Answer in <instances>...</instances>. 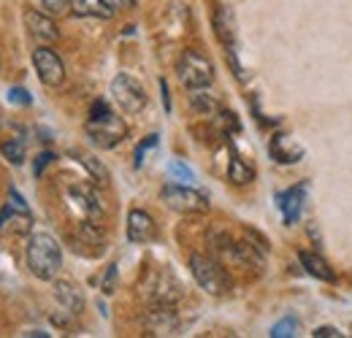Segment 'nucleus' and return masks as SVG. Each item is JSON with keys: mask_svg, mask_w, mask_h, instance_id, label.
<instances>
[{"mask_svg": "<svg viewBox=\"0 0 352 338\" xmlns=\"http://www.w3.org/2000/svg\"><path fill=\"white\" fill-rule=\"evenodd\" d=\"M214 30H217V38L225 46V52H239L236 49V22H233V11L220 5L217 14H214Z\"/></svg>", "mask_w": 352, "mask_h": 338, "instance_id": "14", "label": "nucleus"}, {"mask_svg": "<svg viewBox=\"0 0 352 338\" xmlns=\"http://www.w3.org/2000/svg\"><path fill=\"white\" fill-rule=\"evenodd\" d=\"M82 163H85V168L89 170V176H92V179H95L100 187H106V184H109V170L103 168V166H100L95 157H89V155H82Z\"/></svg>", "mask_w": 352, "mask_h": 338, "instance_id": "21", "label": "nucleus"}, {"mask_svg": "<svg viewBox=\"0 0 352 338\" xmlns=\"http://www.w3.org/2000/svg\"><path fill=\"white\" fill-rule=\"evenodd\" d=\"M30 225H33V216H30L28 209H16V206L8 203V206L0 212V236H3V233L22 236V233L30 230Z\"/></svg>", "mask_w": 352, "mask_h": 338, "instance_id": "12", "label": "nucleus"}, {"mask_svg": "<svg viewBox=\"0 0 352 338\" xmlns=\"http://www.w3.org/2000/svg\"><path fill=\"white\" fill-rule=\"evenodd\" d=\"M114 282H117V265H109V271H106V276H103V284H100L106 295L114 293Z\"/></svg>", "mask_w": 352, "mask_h": 338, "instance_id": "27", "label": "nucleus"}, {"mask_svg": "<svg viewBox=\"0 0 352 338\" xmlns=\"http://www.w3.org/2000/svg\"><path fill=\"white\" fill-rule=\"evenodd\" d=\"M54 297L63 303V308L68 314H79L85 308V297L79 293V287L71 282H54Z\"/></svg>", "mask_w": 352, "mask_h": 338, "instance_id": "15", "label": "nucleus"}, {"mask_svg": "<svg viewBox=\"0 0 352 338\" xmlns=\"http://www.w3.org/2000/svg\"><path fill=\"white\" fill-rule=\"evenodd\" d=\"M296 330H298V322H296L293 317H287V319H282V322H276V325L271 328V336L287 338V336H296Z\"/></svg>", "mask_w": 352, "mask_h": 338, "instance_id": "22", "label": "nucleus"}, {"mask_svg": "<svg viewBox=\"0 0 352 338\" xmlns=\"http://www.w3.org/2000/svg\"><path fill=\"white\" fill-rule=\"evenodd\" d=\"M190 271H192V279L198 282V287L206 290L209 295L230 293V276L217 260H212L206 254H192L190 257Z\"/></svg>", "mask_w": 352, "mask_h": 338, "instance_id": "3", "label": "nucleus"}, {"mask_svg": "<svg viewBox=\"0 0 352 338\" xmlns=\"http://www.w3.org/2000/svg\"><path fill=\"white\" fill-rule=\"evenodd\" d=\"M311 336L314 338H336L339 336V330H336V328H317Z\"/></svg>", "mask_w": 352, "mask_h": 338, "instance_id": "29", "label": "nucleus"}, {"mask_svg": "<svg viewBox=\"0 0 352 338\" xmlns=\"http://www.w3.org/2000/svg\"><path fill=\"white\" fill-rule=\"evenodd\" d=\"M41 3H44L46 11L54 14V16H60V14H65L71 8V0H41Z\"/></svg>", "mask_w": 352, "mask_h": 338, "instance_id": "26", "label": "nucleus"}, {"mask_svg": "<svg viewBox=\"0 0 352 338\" xmlns=\"http://www.w3.org/2000/svg\"><path fill=\"white\" fill-rule=\"evenodd\" d=\"M0 152H3V157L6 160H11L14 166H22L25 163V146H22V141H6V144H0Z\"/></svg>", "mask_w": 352, "mask_h": 338, "instance_id": "20", "label": "nucleus"}, {"mask_svg": "<svg viewBox=\"0 0 352 338\" xmlns=\"http://www.w3.org/2000/svg\"><path fill=\"white\" fill-rule=\"evenodd\" d=\"M252 176H255V168L244 160V157H239L236 152L230 155V166H228V179L233 181V184H247V181H252Z\"/></svg>", "mask_w": 352, "mask_h": 338, "instance_id": "17", "label": "nucleus"}, {"mask_svg": "<svg viewBox=\"0 0 352 338\" xmlns=\"http://www.w3.org/2000/svg\"><path fill=\"white\" fill-rule=\"evenodd\" d=\"M128 135V125L103 103L98 100L89 111L87 122V138L98 146V149H114L117 144H122Z\"/></svg>", "mask_w": 352, "mask_h": 338, "instance_id": "2", "label": "nucleus"}, {"mask_svg": "<svg viewBox=\"0 0 352 338\" xmlns=\"http://www.w3.org/2000/svg\"><path fill=\"white\" fill-rule=\"evenodd\" d=\"M111 98L128 114H138L146 106V89L138 84L133 76H128V74H117L114 76V82H111Z\"/></svg>", "mask_w": 352, "mask_h": 338, "instance_id": "6", "label": "nucleus"}, {"mask_svg": "<svg viewBox=\"0 0 352 338\" xmlns=\"http://www.w3.org/2000/svg\"><path fill=\"white\" fill-rule=\"evenodd\" d=\"M52 160H54V155H52V152H41V155L36 157V166H33V176L38 179V176L44 173V168L49 166V163H52Z\"/></svg>", "mask_w": 352, "mask_h": 338, "instance_id": "28", "label": "nucleus"}, {"mask_svg": "<svg viewBox=\"0 0 352 338\" xmlns=\"http://www.w3.org/2000/svg\"><path fill=\"white\" fill-rule=\"evenodd\" d=\"M68 198L82 209V212L87 214V216H95V214H100V203H98V198H95V192L92 190H85V187H74L71 192H68Z\"/></svg>", "mask_w": 352, "mask_h": 338, "instance_id": "18", "label": "nucleus"}, {"mask_svg": "<svg viewBox=\"0 0 352 338\" xmlns=\"http://www.w3.org/2000/svg\"><path fill=\"white\" fill-rule=\"evenodd\" d=\"M33 65H36V74L41 79V84L46 87H60L65 82V65L60 60V54L49 46H38L33 52Z\"/></svg>", "mask_w": 352, "mask_h": 338, "instance_id": "7", "label": "nucleus"}, {"mask_svg": "<svg viewBox=\"0 0 352 338\" xmlns=\"http://www.w3.org/2000/svg\"><path fill=\"white\" fill-rule=\"evenodd\" d=\"M307 190H309L307 184H298V187H293V190H287V192L276 195V201H279V209H282V216H285V222H287V225L298 222V216H301V212H304Z\"/></svg>", "mask_w": 352, "mask_h": 338, "instance_id": "11", "label": "nucleus"}, {"mask_svg": "<svg viewBox=\"0 0 352 338\" xmlns=\"http://www.w3.org/2000/svg\"><path fill=\"white\" fill-rule=\"evenodd\" d=\"M25 25L30 30V36L41 43H54L60 38V30L57 25L52 22V16H44L38 11H25Z\"/></svg>", "mask_w": 352, "mask_h": 338, "instance_id": "10", "label": "nucleus"}, {"mask_svg": "<svg viewBox=\"0 0 352 338\" xmlns=\"http://www.w3.org/2000/svg\"><path fill=\"white\" fill-rule=\"evenodd\" d=\"M168 173L174 176L176 181H184V184H190V181H195V173L187 168L184 163H179V160H174L171 166H168Z\"/></svg>", "mask_w": 352, "mask_h": 338, "instance_id": "23", "label": "nucleus"}, {"mask_svg": "<svg viewBox=\"0 0 352 338\" xmlns=\"http://www.w3.org/2000/svg\"><path fill=\"white\" fill-rule=\"evenodd\" d=\"M160 87H163V103H166V109H171V98H168V84H166V82H160Z\"/></svg>", "mask_w": 352, "mask_h": 338, "instance_id": "30", "label": "nucleus"}, {"mask_svg": "<svg viewBox=\"0 0 352 338\" xmlns=\"http://www.w3.org/2000/svg\"><path fill=\"white\" fill-rule=\"evenodd\" d=\"M298 260H301V265L307 268L309 276H314V279H320V282H333V279H336V276H333V271H331V265H328L320 254L301 252L298 254Z\"/></svg>", "mask_w": 352, "mask_h": 338, "instance_id": "16", "label": "nucleus"}, {"mask_svg": "<svg viewBox=\"0 0 352 338\" xmlns=\"http://www.w3.org/2000/svg\"><path fill=\"white\" fill-rule=\"evenodd\" d=\"M176 76L187 89H206L214 82V65L209 63V57H204L201 52L187 49L176 65Z\"/></svg>", "mask_w": 352, "mask_h": 338, "instance_id": "4", "label": "nucleus"}, {"mask_svg": "<svg viewBox=\"0 0 352 338\" xmlns=\"http://www.w3.org/2000/svg\"><path fill=\"white\" fill-rule=\"evenodd\" d=\"M71 11H74L76 16L111 19L120 8H117V0H71Z\"/></svg>", "mask_w": 352, "mask_h": 338, "instance_id": "13", "label": "nucleus"}, {"mask_svg": "<svg viewBox=\"0 0 352 338\" xmlns=\"http://www.w3.org/2000/svg\"><path fill=\"white\" fill-rule=\"evenodd\" d=\"M163 203L176 214H206L209 212V198L201 195L198 190L192 187H184V184H166L163 192H160Z\"/></svg>", "mask_w": 352, "mask_h": 338, "instance_id": "5", "label": "nucleus"}, {"mask_svg": "<svg viewBox=\"0 0 352 338\" xmlns=\"http://www.w3.org/2000/svg\"><path fill=\"white\" fill-rule=\"evenodd\" d=\"M155 236H157L155 219L141 209H133L128 214V238L133 244H149V241H155Z\"/></svg>", "mask_w": 352, "mask_h": 338, "instance_id": "8", "label": "nucleus"}, {"mask_svg": "<svg viewBox=\"0 0 352 338\" xmlns=\"http://www.w3.org/2000/svg\"><path fill=\"white\" fill-rule=\"evenodd\" d=\"M152 146H157V135H146V141L135 149V168H141V166H144V155H146Z\"/></svg>", "mask_w": 352, "mask_h": 338, "instance_id": "25", "label": "nucleus"}, {"mask_svg": "<svg viewBox=\"0 0 352 338\" xmlns=\"http://www.w3.org/2000/svg\"><path fill=\"white\" fill-rule=\"evenodd\" d=\"M28 268L36 279L52 282L63 268V249L49 233H36L28 241Z\"/></svg>", "mask_w": 352, "mask_h": 338, "instance_id": "1", "label": "nucleus"}, {"mask_svg": "<svg viewBox=\"0 0 352 338\" xmlns=\"http://www.w3.org/2000/svg\"><path fill=\"white\" fill-rule=\"evenodd\" d=\"M268 152H271V157H274L276 163H282V166H293V163H298V160L304 157V146L296 144V141H293L290 135H285V133H276V135L271 138Z\"/></svg>", "mask_w": 352, "mask_h": 338, "instance_id": "9", "label": "nucleus"}, {"mask_svg": "<svg viewBox=\"0 0 352 338\" xmlns=\"http://www.w3.org/2000/svg\"><path fill=\"white\" fill-rule=\"evenodd\" d=\"M8 100H11V103H19V106H30V103H33L30 92L22 89V87H11V89H8Z\"/></svg>", "mask_w": 352, "mask_h": 338, "instance_id": "24", "label": "nucleus"}, {"mask_svg": "<svg viewBox=\"0 0 352 338\" xmlns=\"http://www.w3.org/2000/svg\"><path fill=\"white\" fill-rule=\"evenodd\" d=\"M190 103H192V109L198 111V114H214V111H220V103H217V98H212L209 92H204V89H192V95H190Z\"/></svg>", "mask_w": 352, "mask_h": 338, "instance_id": "19", "label": "nucleus"}]
</instances>
